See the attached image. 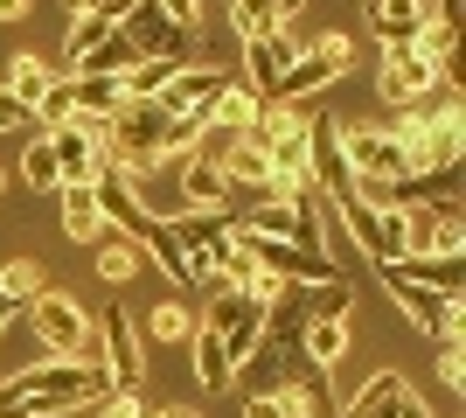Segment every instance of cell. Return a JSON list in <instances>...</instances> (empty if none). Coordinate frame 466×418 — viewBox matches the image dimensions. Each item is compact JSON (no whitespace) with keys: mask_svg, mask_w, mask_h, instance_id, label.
Returning a JSON list of instances; mask_svg holds the SVG:
<instances>
[{"mask_svg":"<svg viewBox=\"0 0 466 418\" xmlns=\"http://www.w3.org/2000/svg\"><path fill=\"white\" fill-rule=\"evenodd\" d=\"M97 362H105V391H112V398H139L147 356H139V335H133V314H126V307H105V314H97Z\"/></svg>","mask_w":466,"mask_h":418,"instance_id":"obj_7","label":"cell"},{"mask_svg":"<svg viewBox=\"0 0 466 418\" xmlns=\"http://www.w3.org/2000/svg\"><path fill=\"white\" fill-rule=\"evenodd\" d=\"M258 112H265V98H258V91H251L244 77H230V91L216 98L209 126H223V133H237V139H244V133H251V119H258Z\"/></svg>","mask_w":466,"mask_h":418,"instance_id":"obj_22","label":"cell"},{"mask_svg":"<svg viewBox=\"0 0 466 418\" xmlns=\"http://www.w3.org/2000/svg\"><path fill=\"white\" fill-rule=\"evenodd\" d=\"M147 418H195V412H147Z\"/></svg>","mask_w":466,"mask_h":418,"instance_id":"obj_36","label":"cell"},{"mask_svg":"<svg viewBox=\"0 0 466 418\" xmlns=\"http://www.w3.org/2000/svg\"><path fill=\"white\" fill-rule=\"evenodd\" d=\"M21 119H28V105H21L15 91H0V133H15Z\"/></svg>","mask_w":466,"mask_h":418,"instance_id":"obj_32","label":"cell"},{"mask_svg":"<svg viewBox=\"0 0 466 418\" xmlns=\"http://www.w3.org/2000/svg\"><path fill=\"white\" fill-rule=\"evenodd\" d=\"M97 418H147V404H139V398H105Z\"/></svg>","mask_w":466,"mask_h":418,"instance_id":"obj_33","label":"cell"},{"mask_svg":"<svg viewBox=\"0 0 466 418\" xmlns=\"http://www.w3.org/2000/svg\"><path fill=\"white\" fill-rule=\"evenodd\" d=\"M244 418H299V404H292L286 391H251V398H244Z\"/></svg>","mask_w":466,"mask_h":418,"instance_id":"obj_28","label":"cell"},{"mask_svg":"<svg viewBox=\"0 0 466 418\" xmlns=\"http://www.w3.org/2000/svg\"><path fill=\"white\" fill-rule=\"evenodd\" d=\"M0 189H7V168H0Z\"/></svg>","mask_w":466,"mask_h":418,"instance_id":"obj_37","label":"cell"},{"mask_svg":"<svg viewBox=\"0 0 466 418\" xmlns=\"http://www.w3.org/2000/svg\"><path fill=\"white\" fill-rule=\"evenodd\" d=\"M230 28L244 42H258V36H279V15H272V7H258V0H237V7H230Z\"/></svg>","mask_w":466,"mask_h":418,"instance_id":"obj_25","label":"cell"},{"mask_svg":"<svg viewBox=\"0 0 466 418\" xmlns=\"http://www.w3.org/2000/svg\"><path fill=\"white\" fill-rule=\"evenodd\" d=\"M341 418H431V412L397 370H376V377L355 391V404H341Z\"/></svg>","mask_w":466,"mask_h":418,"instance_id":"obj_14","label":"cell"},{"mask_svg":"<svg viewBox=\"0 0 466 418\" xmlns=\"http://www.w3.org/2000/svg\"><path fill=\"white\" fill-rule=\"evenodd\" d=\"M460 251H466V202L460 196L404 209V265H452Z\"/></svg>","mask_w":466,"mask_h":418,"instance_id":"obj_5","label":"cell"},{"mask_svg":"<svg viewBox=\"0 0 466 418\" xmlns=\"http://www.w3.org/2000/svg\"><path fill=\"white\" fill-rule=\"evenodd\" d=\"M35 119H42V126H49V133H56V126H70V84H63V77H56V84H49V98H42V105H35Z\"/></svg>","mask_w":466,"mask_h":418,"instance_id":"obj_29","label":"cell"},{"mask_svg":"<svg viewBox=\"0 0 466 418\" xmlns=\"http://www.w3.org/2000/svg\"><path fill=\"white\" fill-rule=\"evenodd\" d=\"M195 328H202V335L223 349V362H230V383H237V370L258 356V335H265V307H251L244 293H230V286H223V293L202 307V321H195Z\"/></svg>","mask_w":466,"mask_h":418,"instance_id":"obj_6","label":"cell"},{"mask_svg":"<svg viewBox=\"0 0 466 418\" xmlns=\"http://www.w3.org/2000/svg\"><path fill=\"white\" fill-rule=\"evenodd\" d=\"M147 328H154L160 342H188V307H181V300H160V307H154V321H147Z\"/></svg>","mask_w":466,"mask_h":418,"instance_id":"obj_27","label":"cell"},{"mask_svg":"<svg viewBox=\"0 0 466 418\" xmlns=\"http://www.w3.org/2000/svg\"><path fill=\"white\" fill-rule=\"evenodd\" d=\"M237 251H244L258 272H272L279 286H328V279H341L328 251H299V244H272V238H237Z\"/></svg>","mask_w":466,"mask_h":418,"instance_id":"obj_10","label":"cell"},{"mask_svg":"<svg viewBox=\"0 0 466 418\" xmlns=\"http://www.w3.org/2000/svg\"><path fill=\"white\" fill-rule=\"evenodd\" d=\"M28 321H35V342H42L49 362H91L97 356V314L77 293H56V286H49V293L28 307Z\"/></svg>","mask_w":466,"mask_h":418,"instance_id":"obj_4","label":"cell"},{"mask_svg":"<svg viewBox=\"0 0 466 418\" xmlns=\"http://www.w3.org/2000/svg\"><path fill=\"white\" fill-rule=\"evenodd\" d=\"M133 265H139L133 244H97V279H105V286H126V279H133Z\"/></svg>","mask_w":466,"mask_h":418,"instance_id":"obj_26","label":"cell"},{"mask_svg":"<svg viewBox=\"0 0 466 418\" xmlns=\"http://www.w3.org/2000/svg\"><path fill=\"white\" fill-rule=\"evenodd\" d=\"M425 21H431V0H376L370 7V28L383 36V49H418Z\"/></svg>","mask_w":466,"mask_h":418,"instance_id":"obj_16","label":"cell"},{"mask_svg":"<svg viewBox=\"0 0 466 418\" xmlns=\"http://www.w3.org/2000/svg\"><path fill=\"white\" fill-rule=\"evenodd\" d=\"M0 418H35V404H28V391L15 377H0Z\"/></svg>","mask_w":466,"mask_h":418,"instance_id":"obj_31","label":"cell"},{"mask_svg":"<svg viewBox=\"0 0 466 418\" xmlns=\"http://www.w3.org/2000/svg\"><path fill=\"white\" fill-rule=\"evenodd\" d=\"M383 286H390V300H397V307H404L425 335H439V349H452V342L466 335V300H460V293H439L418 265H404V259L383 265Z\"/></svg>","mask_w":466,"mask_h":418,"instance_id":"obj_3","label":"cell"},{"mask_svg":"<svg viewBox=\"0 0 466 418\" xmlns=\"http://www.w3.org/2000/svg\"><path fill=\"white\" fill-rule=\"evenodd\" d=\"M15 15H28V0H0V21H15Z\"/></svg>","mask_w":466,"mask_h":418,"instance_id":"obj_34","label":"cell"},{"mask_svg":"<svg viewBox=\"0 0 466 418\" xmlns=\"http://www.w3.org/2000/svg\"><path fill=\"white\" fill-rule=\"evenodd\" d=\"M21 181H28V189H63V175H56V154H49V139H35V147L21 154Z\"/></svg>","mask_w":466,"mask_h":418,"instance_id":"obj_24","label":"cell"},{"mask_svg":"<svg viewBox=\"0 0 466 418\" xmlns=\"http://www.w3.org/2000/svg\"><path fill=\"white\" fill-rule=\"evenodd\" d=\"M349 342H355V307H349V314H320V321H307L299 356H307L313 370H334V362L349 356Z\"/></svg>","mask_w":466,"mask_h":418,"instance_id":"obj_18","label":"cell"},{"mask_svg":"<svg viewBox=\"0 0 466 418\" xmlns=\"http://www.w3.org/2000/svg\"><path fill=\"white\" fill-rule=\"evenodd\" d=\"M118 21H126V0H97V7H77V15H70V28H63V56L84 63L97 42L118 28Z\"/></svg>","mask_w":466,"mask_h":418,"instance_id":"obj_17","label":"cell"},{"mask_svg":"<svg viewBox=\"0 0 466 418\" xmlns=\"http://www.w3.org/2000/svg\"><path fill=\"white\" fill-rule=\"evenodd\" d=\"M349 63H355V42H349V36H320L313 49H299V56H292V70L279 77L272 105H299V98H313V91H328Z\"/></svg>","mask_w":466,"mask_h":418,"instance_id":"obj_9","label":"cell"},{"mask_svg":"<svg viewBox=\"0 0 466 418\" xmlns=\"http://www.w3.org/2000/svg\"><path fill=\"white\" fill-rule=\"evenodd\" d=\"M439 383L466 398V356H460V342H452V349H439Z\"/></svg>","mask_w":466,"mask_h":418,"instance_id":"obj_30","label":"cell"},{"mask_svg":"<svg viewBox=\"0 0 466 418\" xmlns=\"http://www.w3.org/2000/svg\"><path fill=\"white\" fill-rule=\"evenodd\" d=\"M188 356H195V383L202 391H230V362H223V349L202 328H188Z\"/></svg>","mask_w":466,"mask_h":418,"instance_id":"obj_23","label":"cell"},{"mask_svg":"<svg viewBox=\"0 0 466 418\" xmlns=\"http://www.w3.org/2000/svg\"><path fill=\"white\" fill-rule=\"evenodd\" d=\"M244 70H251V91L272 105L279 77L292 70V42H286V36H258V42H244Z\"/></svg>","mask_w":466,"mask_h":418,"instance_id":"obj_19","label":"cell"},{"mask_svg":"<svg viewBox=\"0 0 466 418\" xmlns=\"http://www.w3.org/2000/svg\"><path fill=\"white\" fill-rule=\"evenodd\" d=\"M49 84H56V70H49L42 56H28V49H21V56L7 63V84H0V91H15V98L28 105V119H35V105L49 98Z\"/></svg>","mask_w":466,"mask_h":418,"instance_id":"obj_21","label":"cell"},{"mask_svg":"<svg viewBox=\"0 0 466 418\" xmlns=\"http://www.w3.org/2000/svg\"><path fill=\"white\" fill-rule=\"evenodd\" d=\"M21 391L35 404V418H56V412H84V404H105V362H35V370H21Z\"/></svg>","mask_w":466,"mask_h":418,"instance_id":"obj_2","label":"cell"},{"mask_svg":"<svg viewBox=\"0 0 466 418\" xmlns=\"http://www.w3.org/2000/svg\"><path fill=\"white\" fill-rule=\"evenodd\" d=\"M376 91H383V105H418L439 91V63L425 56V49H383V70H376Z\"/></svg>","mask_w":466,"mask_h":418,"instance_id":"obj_11","label":"cell"},{"mask_svg":"<svg viewBox=\"0 0 466 418\" xmlns=\"http://www.w3.org/2000/svg\"><path fill=\"white\" fill-rule=\"evenodd\" d=\"M126 244H133V251H147V259L160 265V272L175 279L181 293H195V272H188V251H181L175 244V230H167V223H154V217H139L133 230H126Z\"/></svg>","mask_w":466,"mask_h":418,"instance_id":"obj_15","label":"cell"},{"mask_svg":"<svg viewBox=\"0 0 466 418\" xmlns=\"http://www.w3.org/2000/svg\"><path fill=\"white\" fill-rule=\"evenodd\" d=\"M56 202H63V238L70 244H97L105 238V217H97L91 189H56Z\"/></svg>","mask_w":466,"mask_h":418,"instance_id":"obj_20","label":"cell"},{"mask_svg":"<svg viewBox=\"0 0 466 418\" xmlns=\"http://www.w3.org/2000/svg\"><path fill=\"white\" fill-rule=\"evenodd\" d=\"M15 314H21V307H15L7 293H0V335H7V321H15Z\"/></svg>","mask_w":466,"mask_h":418,"instance_id":"obj_35","label":"cell"},{"mask_svg":"<svg viewBox=\"0 0 466 418\" xmlns=\"http://www.w3.org/2000/svg\"><path fill=\"white\" fill-rule=\"evenodd\" d=\"M334 217L349 223V238L362 244L376 265H397V259H404V209H370V202H349V209H334Z\"/></svg>","mask_w":466,"mask_h":418,"instance_id":"obj_12","label":"cell"},{"mask_svg":"<svg viewBox=\"0 0 466 418\" xmlns=\"http://www.w3.org/2000/svg\"><path fill=\"white\" fill-rule=\"evenodd\" d=\"M334 147H341V160H349V175L362 181V189L410 175V160H404V147H397L390 126H334Z\"/></svg>","mask_w":466,"mask_h":418,"instance_id":"obj_8","label":"cell"},{"mask_svg":"<svg viewBox=\"0 0 466 418\" xmlns=\"http://www.w3.org/2000/svg\"><path fill=\"white\" fill-rule=\"evenodd\" d=\"M230 91V70H209V63H188L167 91H160V112L167 119H209L216 112V98Z\"/></svg>","mask_w":466,"mask_h":418,"instance_id":"obj_13","label":"cell"},{"mask_svg":"<svg viewBox=\"0 0 466 418\" xmlns=\"http://www.w3.org/2000/svg\"><path fill=\"white\" fill-rule=\"evenodd\" d=\"M390 133L404 147L410 175H431V181H452V168H460V154H466V112L460 105H410Z\"/></svg>","mask_w":466,"mask_h":418,"instance_id":"obj_1","label":"cell"}]
</instances>
